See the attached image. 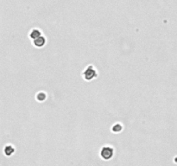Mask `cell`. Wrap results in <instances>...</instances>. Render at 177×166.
Segmentation results:
<instances>
[{
	"mask_svg": "<svg viewBox=\"0 0 177 166\" xmlns=\"http://www.w3.org/2000/svg\"><path fill=\"white\" fill-rule=\"evenodd\" d=\"M84 75H85V78H86V80L89 81V80H92L93 78L97 76V73H96L95 69L93 68V67H88V68L85 70Z\"/></svg>",
	"mask_w": 177,
	"mask_h": 166,
	"instance_id": "cell-1",
	"label": "cell"
},
{
	"mask_svg": "<svg viewBox=\"0 0 177 166\" xmlns=\"http://www.w3.org/2000/svg\"><path fill=\"white\" fill-rule=\"evenodd\" d=\"M101 157L105 159H109L112 157L113 155V151H112V148L110 147H104L102 151H101Z\"/></svg>",
	"mask_w": 177,
	"mask_h": 166,
	"instance_id": "cell-2",
	"label": "cell"
},
{
	"mask_svg": "<svg viewBox=\"0 0 177 166\" xmlns=\"http://www.w3.org/2000/svg\"><path fill=\"white\" fill-rule=\"evenodd\" d=\"M34 43L35 46H37V47H42L44 45V43H45V38L43 37V36H40L38 38L35 39L34 40Z\"/></svg>",
	"mask_w": 177,
	"mask_h": 166,
	"instance_id": "cell-3",
	"label": "cell"
},
{
	"mask_svg": "<svg viewBox=\"0 0 177 166\" xmlns=\"http://www.w3.org/2000/svg\"><path fill=\"white\" fill-rule=\"evenodd\" d=\"M41 36V32L38 30H32V32L30 33V37L32 39H36Z\"/></svg>",
	"mask_w": 177,
	"mask_h": 166,
	"instance_id": "cell-4",
	"label": "cell"
},
{
	"mask_svg": "<svg viewBox=\"0 0 177 166\" xmlns=\"http://www.w3.org/2000/svg\"><path fill=\"white\" fill-rule=\"evenodd\" d=\"M14 152V149H13L11 146H7L6 148H5V153L7 154V155H10V154H12Z\"/></svg>",
	"mask_w": 177,
	"mask_h": 166,
	"instance_id": "cell-5",
	"label": "cell"
},
{
	"mask_svg": "<svg viewBox=\"0 0 177 166\" xmlns=\"http://www.w3.org/2000/svg\"><path fill=\"white\" fill-rule=\"evenodd\" d=\"M121 129H122V126H121L119 124H117V125H115V126H113V128H112L113 132H119Z\"/></svg>",
	"mask_w": 177,
	"mask_h": 166,
	"instance_id": "cell-6",
	"label": "cell"
},
{
	"mask_svg": "<svg viewBox=\"0 0 177 166\" xmlns=\"http://www.w3.org/2000/svg\"><path fill=\"white\" fill-rule=\"evenodd\" d=\"M45 98H46V95L44 94H39L38 95H37V99H38L39 100H45Z\"/></svg>",
	"mask_w": 177,
	"mask_h": 166,
	"instance_id": "cell-7",
	"label": "cell"
}]
</instances>
